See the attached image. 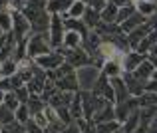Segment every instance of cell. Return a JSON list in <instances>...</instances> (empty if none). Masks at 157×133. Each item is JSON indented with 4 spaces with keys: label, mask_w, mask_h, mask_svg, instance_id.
Returning <instances> with one entry per match:
<instances>
[{
    "label": "cell",
    "mask_w": 157,
    "mask_h": 133,
    "mask_svg": "<svg viewBox=\"0 0 157 133\" xmlns=\"http://www.w3.org/2000/svg\"><path fill=\"white\" fill-rule=\"evenodd\" d=\"M145 22H147L145 16L139 14V12H135V14L131 16V18H127L125 22H121L119 26H121V32H123V34H129V32H133L135 28H139L141 24H145Z\"/></svg>",
    "instance_id": "13"
},
{
    "label": "cell",
    "mask_w": 157,
    "mask_h": 133,
    "mask_svg": "<svg viewBox=\"0 0 157 133\" xmlns=\"http://www.w3.org/2000/svg\"><path fill=\"white\" fill-rule=\"evenodd\" d=\"M22 133H28V131H26V129H24V131H22Z\"/></svg>",
    "instance_id": "53"
},
{
    "label": "cell",
    "mask_w": 157,
    "mask_h": 133,
    "mask_svg": "<svg viewBox=\"0 0 157 133\" xmlns=\"http://www.w3.org/2000/svg\"><path fill=\"white\" fill-rule=\"evenodd\" d=\"M70 113H72L74 121L80 119V117H84V103H82V93H80V91L74 95L72 103H70Z\"/></svg>",
    "instance_id": "21"
},
{
    "label": "cell",
    "mask_w": 157,
    "mask_h": 133,
    "mask_svg": "<svg viewBox=\"0 0 157 133\" xmlns=\"http://www.w3.org/2000/svg\"><path fill=\"white\" fill-rule=\"evenodd\" d=\"M143 60H147L145 54H139L137 50H129V52L123 56V60H121L123 70H125V72H135V70L139 68V64H141Z\"/></svg>",
    "instance_id": "8"
},
{
    "label": "cell",
    "mask_w": 157,
    "mask_h": 133,
    "mask_svg": "<svg viewBox=\"0 0 157 133\" xmlns=\"http://www.w3.org/2000/svg\"><path fill=\"white\" fill-rule=\"evenodd\" d=\"M16 119V115H14V111L10 109V107H6L2 103V105H0V123H2V125H6V123H12Z\"/></svg>",
    "instance_id": "32"
},
{
    "label": "cell",
    "mask_w": 157,
    "mask_h": 133,
    "mask_svg": "<svg viewBox=\"0 0 157 133\" xmlns=\"http://www.w3.org/2000/svg\"><path fill=\"white\" fill-rule=\"evenodd\" d=\"M14 115H16V121L26 123L28 119L32 117V115H30V109H28V103H20V107L14 111Z\"/></svg>",
    "instance_id": "33"
},
{
    "label": "cell",
    "mask_w": 157,
    "mask_h": 133,
    "mask_svg": "<svg viewBox=\"0 0 157 133\" xmlns=\"http://www.w3.org/2000/svg\"><path fill=\"white\" fill-rule=\"evenodd\" d=\"M72 2L74 0H48L46 10L50 12V14H64V12L70 10Z\"/></svg>",
    "instance_id": "18"
},
{
    "label": "cell",
    "mask_w": 157,
    "mask_h": 133,
    "mask_svg": "<svg viewBox=\"0 0 157 133\" xmlns=\"http://www.w3.org/2000/svg\"><path fill=\"white\" fill-rule=\"evenodd\" d=\"M121 129V123L117 119L113 121H104V123H98L96 125V133H117Z\"/></svg>",
    "instance_id": "26"
},
{
    "label": "cell",
    "mask_w": 157,
    "mask_h": 133,
    "mask_svg": "<svg viewBox=\"0 0 157 133\" xmlns=\"http://www.w3.org/2000/svg\"><path fill=\"white\" fill-rule=\"evenodd\" d=\"M76 76H78V84H80V91H92L96 88L98 80L101 78V70L94 64H88V66L78 68Z\"/></svg>",
    "instance_id": "1"
},
{
    "label": "cell",
    "mask_w": 157,
    "mask_h": 133,
    "mask_svg": "<svg viewBox=\"0 0 157 133\" xmlns=\"http://www.w3.org/2000/svg\"><path fill=\"white\" fill-rule=\"evenodd\" d=\"M46 74H42V76H34L30 82H28V89H30V93H42L44 91V86H46Z\"/></svg>",
    "instance_id": "22"
},
{
    "label": "cell",
    "mask_w": 157,
    "mask_h": 133,
    "mask_svg": "<svg viewBox=\"0 0 157 133\" xmlns=\"http://www.w3.org/2000/svg\"><path fill=\"white\" fill-rule=\"evenodd\" d=\"M111 86H113V91H115V103H123L131 97L129 89H127V84L123 80V76H117V78H109Z\"/></svg>",
    "instance_id": "7"
},
{
    "label": "cell",
    "mask_w": 157,
    "mask_h": 133,
    "mask_svg": "<svg viewBox=\"0 0 157 133\" xmlns=\"http://www.w3.org/2000/svg\"><path fill=\"white\" fill-rule=\"evenodd\" d=\"M64 34H66V24L64 18L60 14H52V26H50V42L52 48H60L64 42Z\"/></svg>",
    "instance_id": "4"
},
{
    "label": "cell",
    "mask_w": 157,
    "mask_h": 133,
    "mask_svg": "<svg viewBox=\"0 0 157 133\" xmlns=\"http://www.w3.org/2000/svg\"><path fill=\"white\" fill-rule=\"evenodd\" d=\"M10 86H12V89H18L22 86H26V82L20 78V74H14V76H10Z\"/></svg>",
    "instance_id": "40"
},
{
    "label": "cell",
    "mask_w": 157,
    "mask_h": 133,
    "mask_svg": "<svg viewBox=\"0 0 157 133\" xmlns=\"http://www.w3.org/2000/svg\"><path fill=\"white\" fill-rule=\"evenodd\" d=\"M0 72H2L4 78H10V76H14V74H18V62H16L14 58L4 60L2 66H0Z\"/></svg>",
    "instance_id": "25"
},
{
    "label": "cell",
    "mask_w": 157,
    "mask_h": 133,
    "mask_svg": "<svg viewBox=\"0 0 157 133\" xmlns=\"http://www.w3.org/2000/svg\"><path fill=\"white\" fill-rule=\"evenodd\" d=\"M145 91H157V80H155V78H151V80L147 82Z\"/></svg>",
    "instance_id": "42"
},
{
    "label": "cell",
    "mask_w": 157,
    "mask_h": 133,
    "mask_svg": "<svg viewBox=\"0 0 157 133\" xmlns=\"http://www.w3.org/2000/svg\"><path fill=\"white\" fill-rule=\"evenodd\" d=\"M8 8H12L10 0H0V12H2V10H8Z\"/></svg>",
    "instance_id": "44"
},
{
    "label": "cell",
    "mask_w": 157,
    "mask_h": 133,
    "mask_svg": "<svg viewBox=\"0 0 157 133\" xmlns=\"http://www.w3.org/2000/svg\"><path fill=\"white\" fill-rule=\"evenodd\" d=\"M48 103L42 99V95L40 93H32L30 99H28V109H30V115H36L40 113V111H44V107H46Z\"/></svg>",
    "instance_id": "19"
},
{
    "label": "cell",
    "mask_w": 157,
    "mask_h": 133,
    "mask_svg": "<svg viewBox=\"0 0 157 133\" xmlns=\"http://www.w3.org/2000/svg\"><path fill=\"white\" fill-rule=\"evenodd\" d=\"M149 129L153 131V133H157V115L153 117V121H151V125H149Z\"/></svg>",
    "instance_id": "46"
},
{
    "label": "cell",
    "mask_w": 157,
    "mask_h": 133,
    "mask_svg": "<svg viewBox=\"0 0 157 133\" xmlns=\"http://www.w3.org/2000/svg\"><path fill=\"white\" fill-rule=\"evenodd\" d=\"M135 78H139V80H145V82H149L151 78H153V74H155V64L147 58V60H143L141 64H139V68L135 70V72H131Z\"/></svg>",
    "instance_id": "11"
},
{
    "label": "cell",
    "mask_w": 157,
    "mask_h": 133,
    "mask_svg": "<svg viewBox=\"0 0 157 133\" xmlns=\"http://www.w3.org/2000/svg\"><path fill=\"white\" fill-rule=\"evenodd\" d=\"M0 133H2V131H0Z\"/></svg>",
    "instance_id": "55"
},
{
    "label": "cell",
    "mask_w": 157,
    "mask_h": 133,
    "mask_svg": "<svg viewBox=\"0 0 157 133\" xmlns=\"http://www.w3.org/2000/svg\"><path fill=\"white\" fill-rule=\"evenodd\" d=\"M135 12H137V6H135V4H127V6L119 8V12H117V24L125 22V20H127V18H131Z\"/></svg>",
    "instance_id": "30"
},
{
    "label": "cell",
    "mask_w": 157,
    "mask_h": 133,
    "mask_svg": "<svg viewBox=\"0 0 157 133\" xmlns=\"http://www.w3.org/2000/svg\"><path fill=\"white\" fill-rule=\"evenodd\" d=\"M0 89H2V91H10V89H12L10 78H2V80H0Z\"/></svg>",
    "instance_id": "41"
},
{
    "label": "cell",
    "mask_w": 157,
    "mask_h": 133,
    "mask_svg": "<svg viewBox=\"0 0 157 133\" xmlns=\"http://www.w3.org/2000/svg\"><path fill=\"white\" fill-rule=\"evenodd\" d=\"M32 117H34V121L38 123L42 129H46V127H48V117H46V113H44V111H40V113L32 115Z\"/></svg>",
    "instance_id": "39"
},
{
    "label": "cell",
    "mask_w": 157,
    "mask_h": 133,
    "mask_svg": "<svg viewBox=\"0 0 157 133\" xmlns=\"http://www.w3.org/2000/svg\"><path fill=\"white\" fill-rule=\"evenodd\" d=\"M56 86H58V89H60V91H74V93L80 91V84H78L76 72H72V74H68V76L56 80Z\"/></svg>",
    "instance_id": "10"
},
{
    "label": "cell",
    "mask_w": 157,
    "mask_h": 133,
    "mask_svg": "<svg viewBox=\"0 0 157 133\" xmlns=\"http://www.w3.org/2000/svg\"><path fill=\"white\" fill-rule=\"evenodd\" d=\"M12 26H14V20H12V8L0 12V28H2L4 34L12 32Z\"/></svg>",
    "instance_id": "24"
},
{
    "label": "cell",
    "mask_w": 157,
    "mask_h": 133,
    "mask_svg": "<svg viewBox=\"0 0 157 133\" xmlns=\"http://www.w3.org/2000/svg\"><path fill=\"white\" fill-rule=\"evenodd\" d=\"M4 95H6V91H2V89H0V105L4 103Z\"/></svg>",
    "instance_id": "48"
},
{
    "label": "cell",
    "mask_w": 157,
    "mask_h": 133,
    "mask_svg": "<svg viewBox=\"0 0 157 133\" xmlns=\"http://www.w3.org/2000/svg\"><path fill=\"white\" fill-rule=\"evenodd\" d=\"M113 119H115V103H107L104 109H100V111L94 113L96 125L98 123H104V121H113Z\"/></svg>",
    "instance_id": "15"
},
{
    "label": "cell",
    "mask_w": 157,
    "mask_h": 133,
    "mask_svg": "<svg viewBox=\"0 0 157 133\" xmlns=\"http://www.w3.org/2000/svg\"><path fill=\"white\" fill-rule=\"evenodd\" d=\"M123 64L121 60H107L104 64V68H101V74H104L105 78H117V76H123Z\"/></svg>",
    "instance_id": "12"
},
{
    "label": "cell",
    "mask_w": 157,
    "mask_h": 133,
    "mask_svg": "<svg viewBox=\"0 0 157 133\" xmlns=\"http://www.w3.org/2000/svg\"><path fill=\"white\" fill-rule=\"evenodd\" d=\"M32 34H48L50 32V26H52V14L50 12H42L36 20H32Z\"/></svg>",
    "instance_id": "9"
},
{
    "label": "cell",
    "mask_w": 157,
    "mask_h": 133,
    "mask_svg": "<svg viewBox=\"0 0 157 133\" xmlns=\"http://www.w3.org/2000/svg\"><path fill=\"white\" fill-rule=\"evenodd\" d=\"M82 44H84V36L78 34V32H74V30H66V34H64V42H62V46H64V48H68V50H76V48H80Z\"/></svg>",
    "instance_id": "14"
},
{
    "label": "cell",
    "mask_w": 157,
    "mask_h": 133,
    "mask_svg": "<svg viewBox=\"0 0 157 133\" xmlns=\"http://www.w3.org/2000/svg\"><path fill=\"white\" fill-rule=\"evenodd\" d=\"M117 133H125V131H123V129H119V131H117Z\"/></svg>",
    "instance_id": "50"
},
{
    "label": "cell",
    "mask_w": 157,
    "mask_h": 133,
    "mask_svg": "<svg viewBox=\"0 0 157 133\" xmlns=\"http://www.w3.org/2000/svg\"><path fill=\"white\" fill-rule=\"evenodd\" d=\"M0 66H2V60H0Z\"/></svg>",
    "instance_id": "54"
},
{
    "label": "cell",
    "mask_w": 157,
    "mask_h": 133,
    "mask_svg": "<svg viewBox=\"0 0 157 133\" xmlns=\"http://www.w3.org/2000/svg\"><path fill=\"white\" fill-rule=\"evenodd\" d=\"M24 131V123L20 121H12V123H6V125H2V133H22Z\"/></svg>",
    "instance_id": "34"
},
{
    "label": "cell",
    "mask_w": 157,
    "mask_h": 133,
    "mask_svg": "<svg viewBox=\"0 0 157 133\" xmlns=\"http://www.w3.org/2000/svg\"><path fill=\"white\" fill-rule=\"evenodd\" d=\"M149 56H151V58H157V44H155L153 48L149 50Z\"/></svg>",
    "instance_id": "47"
},
{
    "label": "cell",
    "mask_w": 157,
    "mask_h": 133,
    "mask_svg": "<svg viewBox=\"0 0 157 133\" xmlns=\"http://www.w3.org/2000/svg\"><path fill=\"white\" fill-rule=\"evenodd\" d=\"M86 8H88V4H86L84 0H74L70 10H68V16L70 18H82V16L86 14Z\"/></svg>",
    "instance_id": "27"
},
{
    "label": "cell",
    "mask_w": 157,
    "mask_h": 133,
    "mask_svg": "<svg viewBox=\"0 0 157 133\" xmlns=\"http://www.w3.org/2000/svg\"><path fill=\"white\" fill-rule=\"evenodd\" d=\"M12 20H14V26H12V32L18 40H24V38H30L32 36V24L30 20L24 16L22 10L18 8H12Z\"/></svg>",
    "instance_id": "3"
},
{
    "label": "cell",
    "mask_w": 157,
    "mask_h": 133,
    "mask_svg": "<svg viewBox=\"0 0 157 133\" xmlns=\"http://www.w3.org/2000/svg\"><path fill=\"white\" fill-rule=\"evenodd\" d=\"M129 4H137V2H141V0H127Z\"/></svg>",
    "instance_id": "49"
},
{
    "label": "cell",
    "mask_w": 157,
    "mask_h": 133,
    "mask_svg": "<svg viewBox=\"0 0 157 133\" xmlns=\"http://www.w3.org/2000/svg\"><path fill=\"white\" fill-rule=\"evenodd\" d=\"M24 129H26L28 133H44V129L38 125V123L34 121V117H30L26 123H24Z\"/></svg>",
    "instance_id": "38"
},
{
    "label": "cell",
    "mask_w": 157,
    "mask_h": 133,
    "mask_svg": "<svg viewBox=\"0 0 157 133\" xmlns=\"http://www.w3.org/2000/svg\"><path fill=\"white\" fill-rule=\"evenodd\" d=\"M6 42H8V34H2V36H0V50L6 46Z\"/></svg>",
    "instance_id": "45"
},
{
    "label": "cell",
    "mask_w": 157,
    "mask_h": 133,
    "mask_svg": "<svg viewBox=\"0 0 157 133\" xmlns=\"http://www.w3.org/2000/svg\"><path fill=\"white\" fill-rule=\"evenodd\" d=\"M117 12H119V8L115 6V4H111V2H107L105 4V8L100 12L101 14V22H107V24H117Z\"/></svg>",
    "instance_id": "20"
},
{
    "label": "cell",
    "mask_w": 157,
    "mask_h": 133,
    "mask_svg": "<svg viewBox=\"0 0 157 133\" xmlns=\"http://www.w3.org/2000/svg\"><path fill=\"white\" fill-rule=\"evenodd\" d=\"M0 131H2V123H0Z\"/></svg>",
    "instance_id": "52"
},
{
    "label": "cell",
    "mask_w": 157,
    "mask_h": 133,
    "mask_svg": "<svg viewBox=\"0 0 157 133\" xmlns=\"http://www.w3.org/2000/svg\"><path fill=\"white\" fill-rule=\"evenodd\" d=\"M64 24H66V30H74L78 34H82L84 38H88L90 28L86 26V22L82 18H68V20H64Z\"/></svg>",
    "instance_id": "17"
},
{
    "label": "cell",
    "mask_w": 157,
    "mask_h": 133,
    "mask_svg": "<svg viewBox=\"0 0 157 133\" xmlns=\"http://www.w3.org/2000/svg\"><path fill=\"white\" fill-rule=\"evenodd\" d=\"M135 6H137V12H139V14H143L145 18H149V16H153L155 12H157V4L147 2V0H141V2H137Z\"/></svg>",
    "instance_id": "28"
},
{
    "label": "cell",
    "mask_w": 157,
    "mask_h": 133,
    "mask_svg": "<svg viewBox=\"0 0 157 133\" xmlns=\"http://www.w3.org/2000/svg\"><path fill=\"white\" fill-rule=\"evenodd\" d=\"M123 80H125L127 89H129V93H131V95L139 97V95L145 93V86H147V82H145V80H139V78H135L131 72H123Z\"/></svg>",
    "instance_id": "6"
},
{
    "label": "cell",
    "mask_w": 157,
    "mask_h": 133,
    "mask_svg": "<svg viewBox=\"0 0 157 133\" xmlns=\"http://www.w3.org/2000/svg\"><path fill=\"white\" fill-rule=\"evenodd\" d=\"M34 62H36V64H38L42 70H46V72H48V70H56L58 66H62V64L66 62V58L62 56V54L58 52V50H52L50 54H44V56H38Z\"/></svg>",
    "instance_id": "5"
},
{
    "label": "cell",
    "mask_w": 157,
    "mask_h": 133,
    "mask_svg": "<svg viewBox=\"0 0 157 133\" xmlns=\"http://www.w3.org/2000/svg\"><path fill=\"white\" fill-rule=\"evenodd\" d=\"M54 72H56V80H60V78H64V76H68V74H72V72H76V70H74V66H70L68 62H64V64L62 66H58L56 70H54Z\"/></svg>",
    "instance_id": "35"
},
{
    "label": "cell",
    "mask_w": 157,
    "mask_h": 133,
    "mask_svg": "<svg viewBox=\"0 0 157 133\" xmlns=\"http://www.w3.org/2000/svg\"><path fill=\"white\" fill-rule=\"evenodd\" d=\"M76 125L80 129V133H96V121L94 119L80 117V119H76Z\"/></svg>",
    "instance_id": "29"
},
{
    "label": "cell",
    "mask_w": 157,
    "mask_h": 133,
    "mask_svg": "<svg viewBox=\"0 0 157 133\" xmlns=\"http://www.w3.org/2000/svg\"><path fill=\"white\" fill-rule=\"evenodd\" d=\"M4 105H6V107H10L12 111H16V109L20 107V99L16 97V91H14V89L6 91V95H4Z\"/></svg>",
    "instance_id": "31"
},
{
    "label": "cell",
    "mask_w": 157,
    "mask_h": 133,
    "mask_svg": "<svg viewBox=\"0 0 157 133\" xmlns=\"http://www.w3.org/2000/svg\"><path fill=\"white\" fill-rule=\"evenodd\" d=\"M137 127H139V109H137V111H133V113H131L129 117H127L125 121L121 123V129L125 131V133H133V131H137Z\"/></svg>",
    "instance_id": "23"
},
{
    "label": "cell",
    "mask_w": 157,
    "mask_h": 133,
    "mask_svg": "<svg viewBox=\"0 0 157 133\" xmlns=\"http://www.w3.org/2000/svg\"><path fill=\"white\" fill-rule=\"evenodd\" d=\"M107 2L115 4V6H117V8H123V6H127V4H129V2H127V0H107Z\"/></svg>",
    "instance_id": "43"
},
{
    "label": "cell",
    "mask_w": 157,
    "mask_h": 133,
    "mask_svg": "<svg viewBox=\"0 0 157 133\" xmlns=\"http://www.w3.org/2000/svg\"><path fill=\"white\" fill-rule=\"evenodd\" d=\"M82 20L86 22V26L90 28V30H96L98 26L101 24V14H100V10H94V8H86V14L82 16Z\"/></svg>",
    "instance_id": "16"
},
{
    "label": "cell",
    "mask_w": 157,
    "mask_h": 133,
    "mask_svg": "<svg viewBox=\"0 0 157 133\" xmlns=\"http://www.w3.org/2000/svg\"><path fill=\"white\" fill-rule=\"evenodd\" d=\"M16 91V97L20 99V103H28V99H30V89H28V86H22V88H18V89H14Z\"/></svg>",
    "instance_id": "37"
},
{
    "label": "cell",
    "mask_w": 157,
    "mask_h": 133,
    "mask_svg": "<svg viewBox=\"0 0 157 133\" xmlns=\"http://www.w3.org/2000/svg\"><path fill=\"white\" fill-rule=\"evenodd\" d=\"M56 111H58V117H60L66 125L74 123V117H72V113H70V107H56Z\"/></svg>",
    "instance_id": "36"
},
{
    "label": "cell",
    "mask_w": 157,
    "mask_h": 133,
    "mask_svg": "<svg viewBox=\"0 0 157 133\" xmlns=\"http://www.w3.org/2000/svg\"><path fill=\"white\" fill-rule=\"evenodd\" d=\"M2 34H4V32H2V28H0V36H2Z\"/></svg>",
    "instance_id": "51"
},
{
    "label": "cell",
    "mask_w": 157,
    "mask_h": 133,
    "mask_svg": "<svg viewBox=\"0 0 157 133\" xmlns=\"http://www.w3.org/2000/svg\"><path fill=\"white\" fill-rule=\"evenodd\" d=\"M52 42H50V32L48 34H32L28 40V58L36 60L38 56L52 52Z\"/></svg>",
    "instance_id": "2"
}]
</instances>
